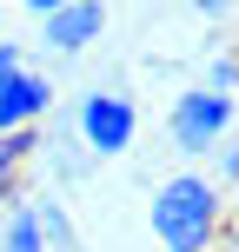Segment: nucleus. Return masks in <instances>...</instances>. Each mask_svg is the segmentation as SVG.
Returning a JSON list of instances; mask_svg holds the SVG:
<instances>
[{
	"instance_id": "obj_13",
	"label": "nucleus",
	"mask_w": 239,
	"mask_h": 252,
	"mask_svg": "<svg viewBox=\"0 0 239 252\" xmlns=\"http://www.w3.org/2000/svg\"><path fill=\"white\" fill-rule=\"evenodd\" d=\"M20 7H27V13H40V20H47V13H60L67 0H20Z\"/></svg>"
},
{
	"instance_id": "obj_5",
	"label": "nucleus",
	"mask_w": 239,
	"mask_h": 252,
	"mask_svg": "<svg viewBox=\"0 0 239 252\" xmlns=\"http://www.w3.org/2000/svg\"><path fill=\"white\" fill-rule=\"evenodd\" d=\"M53 113V80L47 73H13L7 87H0V133H20V126H40Z\"/></svg>"
},
{
	"instance_id": "obj_6",
	"label": "nucleus",
	"mask_w": 239,
	"mask_h": 252,
	"mask_svg": "<svg viewBox=\"0 0 239 252\" xmlns=\"http://www.w3.org/2000/svg\"><path fill=\"white\" fill-rule=\"evenodd\" d=\"M34 146H47L34 126H20V133H0V206H13V173L34 159Z\"/></svg>"
},
{
	"instance_id": "obj_11",
	"label": "nucleus",
	"mask_w": 239,
	"mask_h": 252,
	"mask_svg": "<svg viewBox=\"0 0 239 252\" xmlns=\"http://www.w3.org/2000/svg\"><path fill=\"white\" fill-rule=\"evenodd\" d=\"M13 73H20V47H13V40H0V87H7Z\"/></svg>"
},
{
	"instance_id": "obj_2",
	"label": "nucleus",
	"mask_w": 239,
	"mask_h": 252,
	"mask_svg": "<svg viewBox=\"0 0 239 252\" xmlns=\"http://www.w3.org/2000/svg\"><path fill=\"white\" fill-rule=\"evenodd\" d=\"M239 113V100L233 93H219V87H186L173 100V113H166V133H173V146L186 153V159H206V153H219L226 146V126Z\"/></svg>"
},
{
	"instance_id": "obj_14",
	"label": "nucleus",
	"mask_w": 239,
	"mask_h": 252,
	"mask_svg": "<svg viewBox=\"0 0 239 252\" xmlns=\"http://www.w3.org/2000/svg\"><path fill=\"white\" fill-rule=\"evenodd\" d=\"M226 7H233V0H193V13H206V20H219Z\"/></svg>"
},
{
	"instance_id": "obj_10",
	"label": "nucleus",
	"mask_w": 239,
	"mask_h": 252,
	"mask_svg": "<svg viewBox=\"0 0 239 252\" xmlns=\"http://www.w3.org/2000/svg\"><path fill=\"white\" fill-rule=\"evenodd\" d=\"M206 87H219V93H239V53H226V60H213V66H206Z\"/></svg>"
},
{
	"instance_id": "obj_1",
	"label": "nucleus",
	"mask_w": 239,
	"mask_h": 252,
	"mask_svg": "<svg viewBox=\"0 0 239 252\" xmlns=\"http://www.w3.org/2000/svg\"><path fill=\"white\" fill-rule=\"evenodd\" d=\"M153 239L160 252H213L219 246V219H226V199L206 173H173L146 206Z\"/></svg>"
},
{
	"instance_id": "obj_9",
	"label": "nucleus",
	"mask_w": 239,
	"mask_h": 252,
	"mask_svg": "<svg viewBox=\"0 0 239 252\" xmlns=\"http://www.w3.org/2000/svg\"><path fill=\"white\" fill-rule=\"evenodd\" d=\"M40 232H47L53 252H80V246H73V219H67L60 199H40Z\"/></svg>"
},
{
	"instance_id": "obj_12",
	"label": "nucleus",
	"mask_w": 239,
	"mask_h": 252,
	"mask_svg": "<svg viewBox=\"0 0 239 252\" xmlns=\"http://www.w3.org/2000/svg\"><path fill=\"white\" fill-rule=\"evenodd\" d=\"M219 179H239V146H219Z\"/></svg>"
},
{
	"instance_id": "obj_8",
	"label": "nucleus",
	"mask_w": 239,
	"mask_h": 252,
	"mask_svg": "<svg viewBox=\"0 0 239 252\" xmlns=\"http://www.w3.org/2000/svg\"><path fill=\"white\" fill-rule=\"evenodd\" d=\"M47 159H53V173H60V179H80V173H87V166H93V153H87V139H47Z\"/></svg>"
},
{
	"instance_id": "obj_7",
	"label": "nucleus",
	"mask_w": 239,
	"mask_h": 252,
	"mask_svg": "<svg viewBox=\"0 0 239 252\" xmlns=\"http://www.w3.org/2000/svg\"><path fill=\"white\" fill-rule=\"evenodd\" d=\"M0 252H47V232H40V206H7V232H0Z\"/></svg>"
},
{
	"instance_id": "obj_4",
	"label": "nucleus",
	"mask_w": 239,
	"mask_h": 252,
	"mask_svg": "<svg viewBox=\"0 0 239 252\" xmlns=\"http://www.w3.org/2000/svg\"><path fill=\"white\" fill-rule=\"evenodd\" d=\"M100 33H106V0H67L60 13H47V47L60 53V60L87 53Z\"/></svg>"
},
{
	"instance_id": "obj_3",
	"label": "nucleus",
	"mask_w": 239,
	"mask_h": 252,
	"mask_svg": "<svg viewBox=\"0 0 239 252\" xmlns=\"http://www.w3.org/2000/svg\"><path fill=\"white\" fill-rule=\"evenodd\" d=\"M73 133L87 139L93 159H120L139 139V106L126 100V93H113V87H93V93H80V106H73Z\"/></svg>"
}]
</instances>
